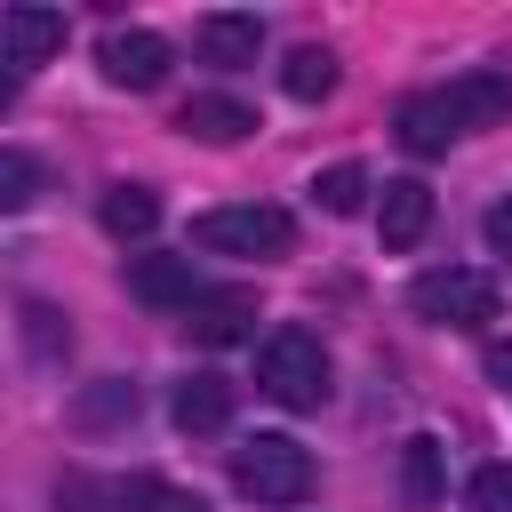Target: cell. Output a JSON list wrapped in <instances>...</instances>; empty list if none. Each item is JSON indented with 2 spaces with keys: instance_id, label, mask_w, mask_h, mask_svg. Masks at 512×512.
<instances>
[{
  "instance_id": "obj_1",
  "label": "cell",
  "mask_w": 512,
  "mask_h": 512,
  "mask_svg": "<svg viewBox=\"0 0 512 512\" xmlns=\"http://www.w3.org/2000/svg\"><path fill=\"white\" fill-rule=\"evenodd\" d=\"M232 480H240V496H256V504H304L312 496V448L304 440H288V432H256V440H240L232 448Z\"/></svg>"
},
{
  "instance_id": "obj_2",
  "label": "cell",
  "mask_w": 512,
  "mask_h": 512,
  "mask_svg": "<svg viewBox=\"0 0 512 512\" xmlns=\"http://www.w3.org/2000/svg\"><path fill=\"white\" fill-rule=\"evenodd\" d=\"M256 384L280 400V408H320L328 400V352L312 328H272L256 344Z\"/></svg>"
},
{
  "instance_id": "obj_3",
  "label": "cell",
  "mask_w": 512,
  "mask_h": 512,
  "mask_svg": "<svg viewBox=\"0 0 512 512\" xmlns=\"http://www.w3.org/2000/svg\"><path fill=\"white\" fill-rule=\"evenodd\" d=\"M408 304H416V320L464 328V336H472V328L496 320V280H488V272H464V264H440V272H416Z\"/></svg>"
},
{
  "instance_id": "obj_4",
  "label": "cell",
  "mask_w": 512,
  "mask_h": 512,
  "mask_svg": "<svg viewBox=\"0 0 512 512\" xmlns=\"http://www.w3.org/2000/svg\"><path fill=\"white\" fill-rule=\"evenodd\" d=\"M192 240L208 248V256H288V216L280 208H264V200H240V208H208L200 224H192Z\"/></svg>"
},
{
  "instance_id": "obj_5",
  "label": "cell",
  "mask_w": 512,
  "mask_h": 512,
  "mask_svg": "<svg viewBox=\"0 0 512 512\" xmlns=\"http://www.w3.org/2000/svg\"><path fill=\"white\" fill-rule=\"evenodd\" d=\"M96 64H104V80L112 88H160L168 80V40L160 32H144V24H112L104 40H96Z\"/></svg>"
},
{
  "instance_id": "obj_6",
  "label": "cell",
  "mask_w": 512,
  "mask_h": 512,
  "mask_svg": "<svg viewBox=\"0 0 512 512\" xmlns=\"http://www.w3.org/2000/svg\"><path fill=\"white\" fill-rule=\"evenodd\" d=\"M56 48H64V8H40V0H16V8H0V56H8L16 72L48 64Z\"/></svg>"
},
{
  "instance_id": "obj_7",
  "label": "cell",
  "mask_w": 512,
  "mask_h": 512,
  "mask_svg": "<svg viewBox=\"0 0 512 512\" xmlns=\"http://www.w3.org/2000/svg\"><path fill=\"white\" fill-rule=\"evenodd\" d=\"M128 296L152 304V312H192L200 304L192 256H128Z\"/></svg>"
},
{
  "instance_id": "obj_8",
  "label": "cell",
  "mask_w": 512,
  "mask_h": 512,
  "mask_svg": "<svg viewBox=\"0 0 512 512\" xmlns=\"http://www.w3.org/2000/svg\"><path fill=\"white\" fill-rule=\"evenodd\" d=\"M184 328L200 344H248L256 336V296L248 288H200V304L184 312Z\"/></svg>"
},
{
  "instance_id": "obj_9",
  "label": "cell",
  "mask_w": 512,
  "mask_h": 512,
  "mask_svg": "<svg viewBox=\"0 0 512 512\" xmlns=\"http://www.w3.org/2000/svg\"><path fill=\"white\" fill-rule=\"evenodd\" d=\"M256 48H264V16H248V8H216V16H200V56H208L216 72L256 64Z\"/></svg>"
},
{
  "instance_id": "obj_10",
  "label": "cell",
  "mask_w": 512,
  "mask_h": 512,
  "mask_svg": "<svg viewBox=\"0 0 512 512\" xmlns=\"http://www.w3.org/2000/svg\"><path fill=\"white\" fill-rule=\"evenodd\" d=\"M376 232H384V248H416V240L432 232V184L392 176L384 200H376Z\"/></svg>"
},
{
  "instance_id": "obj_11",
  "label": "cell",
  "mask_w": 512,
  "mask_h": 512,
  "mask_svg": "<svg viewBox=\"0 0 512 512\" xmlns=\"http://www.w3.org/2000/svg\"><path fill=\"white\" fill-rule=\"evenodd\" d=\"M440 96H448L456 128H496V120H512V80H504V72H464V80H448Z\"/></svg>"
},
{
  "instance_id": "obj_12",
  "label": "cell",
  "mask_w": 512,
  "mask_h": 512,
  "mask_svg": "<svg viewBox=\"0 0 512 512\" xmlns=\"http://www.w3.org/2000/svg\"><path fill=\"white\" fill-rule=\"evenodd\" d=\"M168 416H176V432H224V416H232V384L200 368V376H184V384H176Z\"/></svg>"
},
{
  "instance_id": "obj_13",
  "label": "cell",
  "mask_w": 512,
  "mask_h": 512,
  "mask_svg": "<svg viewBox=\"0 0 512 512\" xmlns=\"http://www.w3.org/2000/svg\"><path fill=\"white\" fill-rule=\"evenodd\" d=\"M176 128L200 136V144H240V136L256 128V112H248L240 96H192V104L176 112Z\"/></svg>"
},
{
  "instance_id": "obj_14",
  "label": "cell",
  "mask_w": 512,
  "mask_h": 512,
  "mask_svg": "<svg viewBox=\"0 0 512 512\" xmlns=\"http://www.w3.org/2000/svg\"><path fill=\"white\" fill-rule=\"evenodd\" d=\"M128 504H144V480H104V472L56 480V512H128Z\"/></svg>"
},
{
  "instance_id": "obj_15",
  "label": "cell",
  "mask_w": 512,
  "mask_h": 512,
  "mask_svg": "<svg viewBox=\"0 0 512 512\" xmlns=\"http://www.w3.org/2000/svg\"><path fill=\"white\" fill-rule=\"evenodd\" d=\"M448 136H464V128H456V112H448L440 88L400 104V144H408V152H448Z\"/></svg>"
},
{
  "instance_id": "obj_16",
  "label": "cell",
  "mask_w": 512,
  "mask_h": 512,
  "mask_svg": "<svg viewBox=\"0 0 512 512\" xmlns=\"http://www.w3.org/2000/svg\"><path fill=\"white\" fill-rule=\"evenodd\" d=\"M96 216H104V232H112V240H144V232L160 224V200H152L144 184H112Z\"/></svg>"
},
{
  "instance_id": "obj_17",
  "label": "cell",
  "mask_w": 512,
  "mask_h": 512,
  "mask_svg": "<svg viewBox=\"0 0 512 512\" xmlns=\"http://www.w3.org/2000/svg\"><path fill=\"white\" fill-rule=\"evenodd\" d=\"M400 496H408L416 512L440 504V440H432V432H416V440L400 448Z\"/></svg>"
},
{
  "instance_id": "obj_18",
  "label": "cell",
  "mask_w": 512,
  "mask_h": 512,
  "mask_svg": "<svg viewBox=\"0 0 512 512\" xmlns=\"http://www.w3.org/2000/svg\"><path fill=\"white\" fill-rule=\"evenodd\" d=\"M280 88H288L296 104H320V96L336 88V56H328V48H312V40H304V48H288V64H280Z\"/></svg>"
},
{
  "instance_id": "obj_19",
  "label": "cell",
  "mask_w": 512,
  "mask_h": 512,
  "mask_svg": "<svg viewBox=\"0 0 512 512\" xmlns=\"http://www.w3.org/2000/svg\"><path fill=\"white\" fill-rule=\"evenodd\" d=\"M72 416H80L88 432H104V424H128V416H136V384H128V376H96V384L72 400Z\"/></svg>"
},
{
  "instance_id": "obj_20",
  "label": "cell",
  "mask_w": 512,
  "mask_h": 512,
  "mask_svg": "<svg viewBox=\"0 0 512 512\" xmlns=\"http://www.w3.org/2000/svg\"><path fill=\"white\" fill-rule=\"evenodd\" d=\"M312 200H320L328 216H352V208L368 200V168H360V160H336V168H320V176H312Z\"/></svg>"
},
{
  "instance_id": "obj_21",
  "label": "cell",
  "mask_w": 512,
  "mask_h": 512,
  "mask_svg": "<svg viewBox=\"0 0 512 512\" xmlns=\"http://www.w3.org/2000/svg\"><path fill=\"white\" fill-rule=\"evenodd\" d=\"M40 200V160H24L16 144H0V216H24Z\"/></svg>"
},
{
  "instance_id": "obj_22",
  "label": "cell",
  "mask_w": 512,
  "mask_h": 512,
  "mask_svg": "<svg viewBox=\"0 0 512 512\" xmlns=\"http://www.w3.org/2000/svg\"><path fill=\"white\" fill-rule=\"evenodd\" d=\"M24 344H32L40 360H64V352H72V328H64V312H56V304H24Z\"/></svg>"
},
{
  "instance_id": "obj_23",
  "label": "cell",
  "mask_w": 512,
  "mask_h": 512,
  "mask_svg": "<svg viewBox=\"0 0 512 512\" xmlns=\"http://www.w3.org/2000/svg\"><path fill=\"white\" fill-rule=\"evenodd\" d=\"M472 512H512V464H480L472 472Z\"/></svg>"
},
{
  "instance_id": "obj_24",
  "label": "cell",
  "mask_w": 512,
  "mask_h": 512,
  "mask_svg": "<svg viewBox=\"0 0 512 512\" xmlns=\"http://www.w3.org/2000/svg\"><path fill=\"white\" fill-rule=\"evenodd\" d=\"M144 512H208V496H192V488H168V480H144Z\"/></svg>"
},
{
  "instance_id": "obj_25",
  "label": "cell",
  "mask_w": 512,
  "mask_h": 512,
  "mask_svg": "<svg viewBox=\"0 0 512 512\" xmlns=\"http://www.w3.org/2000/svg\"><path fill=\"white\" fill-rule=\"evenodd\" d=\"M488 248H496V256L512 264V192H504V200L488 208Z\"/></svg>"
},
{
  "instance_id": "obj_26",
  "label": "cell",
  "mask_w": 512,
  "mask_h": 512,
  "mask_svg": "<svg viewBox=\"0 0 512 512\" xmlns=\"http://www.w3.org/2000/svg\"><path fill=\"white\" fill-rule=\"evenodd\" d=\"M488 384H496V392H504V400H512V344H504V336H496V344H488Z\"/></svg>"
},
{
  "instance_id": "obj_27",
  "label": "cell",
  "mask_w": 512,
  "mask_h": 512,
  "mask_svg": "<svg viewBox=\"0 0 512 512\" xmlns=\"http://www.w3.org/2000/svg\"><path fill=\"white\" fill-rule=\"evenodd\" d=\"M16 80H24V72H16V64H8V56H0V112H8V104H16Z\"/></svg>"
}]
</instances>
